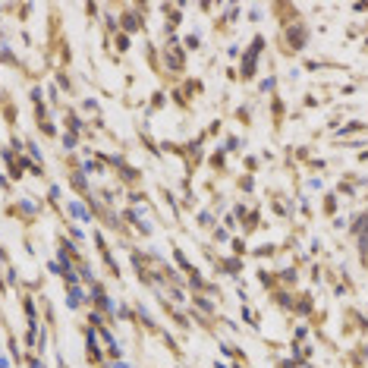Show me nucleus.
Instances as JSON below:
<instances>
[{"instance_id":"1","label":"nucleus","mask_w":368,"mask_h":368,"mask_svg":"<svg viewBox=\"0 0 368 368\" xmlns=\"http://www.w3.org/2000/svg\"><path fill=\"white\" fill-rule=\"evenodd\" d=\"M365 246H368V233H365Z\"/></svg>"}]
</instances>
